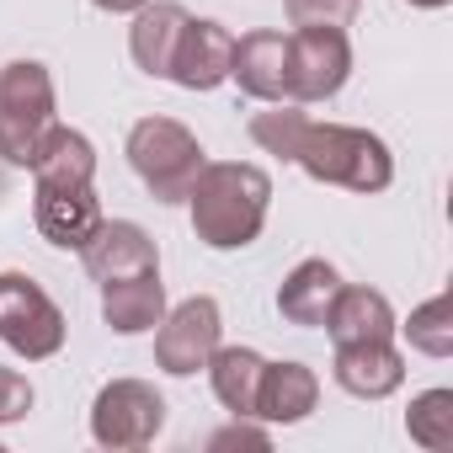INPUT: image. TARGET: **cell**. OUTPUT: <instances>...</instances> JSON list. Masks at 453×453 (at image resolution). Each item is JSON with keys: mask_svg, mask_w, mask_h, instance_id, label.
<instances>
[{"mask_svg": "<svg viewBox=\"0 0 453 453\" xmlns=\"http://www.w3.org/2000/svg\"><path fill=\"white\" fill-rule=\"evenodd\" d=\"M187 208H192V230L208 251H246L267 224L273 176L251 160H213L197 171Z\"/></svg>", "mask_w": 453, "mask_h": 453, "instance_id": "obj_1", "label": "cell"}, {"mask_svg": "<svg viewBox=\"0 0 453 453\" xmlns=\"http://www.w3.org/2000/svg\"><path fill=\"white\" fill-rule=\"evenodd\" d=\"M294 165L310 171L326 187H347V192H384L395 181V155L379 134L352 128V123H315L304 128Z\"/></svg>", "mask_w": 453, "mask_h": 453, "instance_id": "obj_2", "label": "cell"}, {"mask_svg": "<svg viewBox=\"0 0 453 453\" xmlns=\"http://www.w3.org/2000/svg\"><path fill=\"white\" fill-rule=\"evenodd\" d=\"M54 75L38 59H12L0 70V160L33 165L49 128H54Z\"/></svg>", "mask_w": 453, "mask_h": 453, "instance_id": "obj_3", "label": "cell"}, {"mask_svg": "<svg viewBox=\"0 0 453 453\" xmlns=\"http://www.w3.org/2000/svg\"><path fill=\"white\" fill-rule=\"evenodd\" d=\"M128 165H134V176L144 181V192L155 203H187V192H192V181L208 160H203V144L187 123L139 118L128 128Z\"/></svg>", "mask_w": 453, "mask_h": 453, "instance_id": "obj_4", "label": "cell"}, {"mask_svg": "<svg viewBox=\"0 0 453 453\" xmlns=\"http://www.w3.org/2000/svg\"><path fill=\"white\" fill-rule=\"evenodd\" d=\"M65 310L27 278V273H0V342L17 357L43 363L65 347Z\"/></svg>", "mask_w": 453, "mask_h": 453, "instance_id": "obj_5", "label": "cell"}, {"mask_svg": "<svg viewBox=\"0 0 453 453\" xmlns=\"http://www.w3.org/2000/svg\"><path fill=\"white\" fill-rule=\"evenodd\" d=\"M352 75L347 27H294L288 33V102H331Z\"/></svg>", "mask_w": 453, "mask_h": 453, "instance_id": "obj_6", "label": "cell"}, {"mask_svg": "<svg viewBox=\"0 0 453 453\" xmlns=\"http://www.w3.org/2000/svg\"><path fill=\"white\" fill-rule=\"evenodd\" d=\"M165 426V400L144 379H112L91 400V437L102 448H150Z\"/></svg>", "mask_w": 453, "mask_h": 453, "instance_id": "obj_7", "label": "cell"}, {"mask_svg": "<svg viewBox=\"0 0 453 453\" xmlns=\"http://www.w3.org/2000/svg\"><path fill=\"white\" fill-rule=\"evenodd\" d=\"M219 336H224L219 304L208 294H192V299H181L176 310L160 315V326H155V368H165L171 379H192L213 357Z\"/></svg>", "mask_w": 453, "mask_h": 453, "instance_id": "obj_8", "label": "cell"}, {"mask_svg": "<svg viewBox=\"0 0 453 453\" xmlns=\"http://www.w3.org/2000/svg\"><path fill=\"white\" fill-rule=\"evenodd\" d=\"M230 59H235V38H230V33H224L219 22L187 17L165 81H176L181 91H213V86L230 81Z\"/></svg>", "mask_w": 453, "mask_h": 453, "instance_id": "obj_9", "label": "cell"}, {"mask_svg": "<svg viewBox=\"0 0 453 453\" xmlns=\"http://www.w3.org/2000/svg\"><path fill=\"white\" fill-rule=\"evenodd\" d=\"M81 262L96 283L134 278V273H160V251L144 235V224H134V219H102L96 235L81 246Z\"/></svg>", "mask_w": 453, "mask_h": 453, "instance_id": "obj_10", "label": "cell"}, {"mask_svg": "<svg viewBox=\"0 0 453 453\" xmlns=\"http://www.w3.org/2000/svg\"><path fill=\"white\" fill-rule=\"evenodd\" d=\"M33 213H38L43 241L59 246V251H81L102 224V203H96L91 187H49V181H38L33 187Z\"/></svg>", "mask_w": 453, "mask_h": 453, "instance_id": "obj_11", "label": "cell"}, {"mask_svg": "<svg viewBox=\"0 0 453 453\" xmlns=\"http://www.w3.org/2000/svg\"><path fill=\"white\" fill-rule=\"evenodd\" d=\"M230 81L257 102H288V33H246L235 38Z\"/></svg>", "mask_w": 453, "mask_h": 453, "instance_id": "obj_12", "label": "cell"}, {"mask_svg": "<svg viewBox=\"0 0 453 453\" xmlns=\"http://www.w3.org/2000/svg\"><path fill=\"white\" fill-rule=\"evenodd\" d=\"M331 373L347 395L384 400L405 384V357L395 352V342H342L331 357Z\"/></svg>", "mask_w": 453, "mask_h": 453, "instance_id": "obj_13", "label": "cell"}, {"mask_svg": "<svg viewBox=\"0 0 453 453\" xmlns=\"http://www.w3.org/2000/svg\"><path fill=\"white\" fill-rule=\"evenodd\" d=\"M165 315V283L160 273H134V278H112L102 283V320L118 336H144L155 331Z\"/></svg>", "mask_w": 453, "mask_h": 453, "instance_id": "obj_14", "label": "cell"}, {"mask_svg": "<svg viewBox=\"0 0 453 453\" xmlns=\"http://www.w3.org/2000/svg\"><path fill=\"white\" fill-rule=\"evenodd\" d=\"M326 331L331 342H395V310L379 288H363V283H342L336 299H331V315H326Z\"/></svg>", "mask_w": 453, "mask_h": 453, "instance_id": "obj_15", "label": "cell"}, {"mask_svg": "<svg viewBox=\"0 0 453 453\" xmlns=\"http://www.w3.org/2000/svg\"><path fill=\"white\" fill-rule=\"evenodd\" d=\"M315 400H320L315 368H304V363H267L262 384H257V421L294 426V421H304L315 411Z\"/></svg>", "mask_w": 453, "mask_h": 453, "instance_id": "obj_16", "label": "cell"}, {"mask_svg": "<svg viewBox=\"0 0 453 453\" xmlns=\"http://www.w3.org/2000/svg\"><path fill=\"white\" fill-rule=\"evenodd\" d=\"M187 6H176V0H155V6H139L134 12V27H128V54L144 75L165 81L171 75V54H176V38L187 27Z\"/></svg>", "mask_w": 453, "mask_h": 453, "instance_id": "obj_17", "label": "cell"}, {"mask_svg": "<svg viewBox=\"0 0 453 453\" xmlns=\"http://www.w3.org/2000/svg\"><path fill=\"white\" fill-rule=\"evenodd\" d=\"M336 288H342V273H336L326 257H310V262H299V267L283 278V288H278V315H283L288 326L315 331V326H326Z\"/></svg>", "mask_w": 453, "mask_h": 453, "instance_id": "obj_18", "label": "cell"}, {"mask_svg": "<svg viewBox=\"0 0 453 453\" xmlns=\"http://www.w3.org/2000/svg\"><path fill=\"white\" fill-rule=\"evenodd\" d=\"M208 368V384H213V400L230 411V416H251L257 421V384H262V368L267 357L251 352V347H213V357L203 363Z\"/></svg>", "mask_w": 453, "mask_h": 453, "instance_id": "obj_19", "label": "cell"}, {"mask_svg": "<svg viewBox=\"0 0 453 453\" xmlns=\"http://www.w3.org/2000/svg\"><path fill=\"white\" fill-rule=\"evenodd\" d=\"M27 171H33V181H49V187H91V176H96V144L81 128L54 123L49 139H43V150H38V160Z\"/></svg>", "mask_w": 453, "mask_h": 453, "instance_id": "obj_20", "label": "cell"}, {"mask_svg": "<svg viewBox=\"0 0 453 453\" xmlns=\"http://www.w3.org/2000/svg\"><path fill=\"white\" fill-rule=\"evenodd\" d=\"M395 331H405V342H411L416 352H426V357H453V294H432V299L416 304L411 320L395 326Z\"/></svg>", "mask_w": 453, "mask_h": 453, "instance_id": "obj_21", "label": "cell"}, {"mask_svg": "<svg viewBox=\"0 0 453 453\" xmlns=\"http://www.w3.org/2000/svg\"><path fill=\"white\" fill-rule=\"evenodd\" d=\"M405 432L411 442H421L426 453H448L453 448V389H426L411 400L405 411Z\"/></svg>", "mask_w": 453, "mask_h": 453, "instance_id": "obj_22", "label": "cell"}, {"mask_svg": "<svg viewBox=\"0 0 453 453\" xmlns=\"http://www.w3.org/2000/svg\"><path fill=\"white\" fill-rule=\"evenodd\" d=\"M304 128H310V112H304L299 102H267V112L251 118V139H257L267 155L288 160V165H294V150H299Z\"/></svg>", "mask_w": 453, "mask_h": 453, "instance_id": "obj_23", "label": "cell"}, {"mask_svg": "<svg viewBox=\"0 0 453 453\" xmlns=\"http://www.w3.org/2000/svg\"><path fill=\"white\" fill-rule=\"evenodd\" d=\"M294 27H347L357 17V0H283Z\"/></svg>", "mask_w": 453, "mask_h": 453, "instance_id": "obj_24", "label": "cell"}, {"mask_svg": "<svg viewBox=\"0 0 453 453\" xmlns=\"http://www.w3.org/2000/svg\"><path fill=\"white\" fill-rule=\"evenodd\" d=\"M33 384L17 373V368H0V426H6V421H22L27 411H33Z\"/></svg>", "mask_w": 453, "mask_h": 453, "instance_id": "obj_25", "label": "cell"}, {"mask_svg": "<svg viewBox=\"0 0 453 453\" xmlns=\"http://www.w3.org/2000/svg\"><path fill=\"white\" fill-rule=\"evenodd\" d=\"M267 442L273 437L262 426H251V416H235V426H224V432L208 437V448H267Z\"/></svg>", "mask_w": 453, "mask_h": 453, "instance_id": "obj_26", "label": "cell"}, {"mask_svg": "<svg viewBox=\"0 0 453 453\" xmlns=\"http://www.w3.org/2000/svg\"><path fill=\"white\" fill-rule=\"evenodd\" d=\"M96 12H107V17H134L139 6H150V0H91Z\"/></svg>", "mask_w": 453, "mask_h": 453, "instance_id": "obj_27", "label": "cell"}, {"mask_svg": "<svg viewBox=\"0 0 453 453\" xmlns=\"http://www.w3.org/2000/svg\"><path fill=\"white\" fill-rule=\"evenodd\" d=\"M405 6H416V12H442L448 0H405Z\"/></svg>", "mask_w": 453, "mask_h": 453, "instance_id": "obj_28", "label": "cell"}]
</instances>
